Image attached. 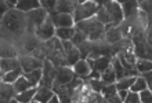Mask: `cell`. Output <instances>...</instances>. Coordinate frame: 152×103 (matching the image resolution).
Returning <instances> with one entry per match:
<instances>
[{
	"label": "cell",
	"instance_id": "15",
	"mask_svg": "<svg viewBox=\"0 0 152 103\" xmlns=\"http://www.w3.org/2000/svg\"><path fill=\"white\" fill-rule=\"evenodd\" d=\"M120 8H122L124 19H133V18H136L137 11H138L137 1H123V3L120 4Z\"/></svg>",
	"mask_w": 152,
	"mask_h": 103
},
{
	"label": "cell",
	"instance_id": "17",
	"mask_svg": "<svg viewBox=\"0 0 152 103\" xmlns=\"http://www.w3.org/2000/svg\"><path fill=\"white\" fill-rule=\"evenodd\" d=\"M72 70H73V73H75V76H77V77H88L90 73H91V69H90V66H88L86 59L77 61L72 66Z\"/></svg>",
	"mask_w": 152,
	"mask_h": 103
},
{
	"label": "cell",
	"instance_id": "3",
	"mask_svg": "<svg viewBox=\"0 0 152 103\" xmlns=\"http://www.w3.org/2000/svg\"><path fill=\"white\" fill-rule=\"evenodd\" d=\"M98 10V4L94 0H87V1H82L80 4H77L72 12L73 22H82V21L90 19L93 17H96V12Z\"/></svg>",
	"mask_w": 152,
	"mask_h": 103
},
{
	"label": "cell",
	"instance_id": "6",
	"mask_svg": "<svg viewBox=\"0 0 152 103\" xmlns=\"http://www.w3.org/2000/svg\"><path fill=\"white\" fill-rule=\"evenodd\" d=\"M33 35H35V37L39 40L40 43H46L48 40H51L53 37H56V28H54V25L51 22V18L47 17L46 21L35 30Z\"/></svg>",
	"mask_w": 152,
	"mask_h": 103
},
{
	"label": "cell",
	"instance_id": "35",
	"mask_svg": "<svg viewBox=\"0 0 152 103\" xmlns=\"http://www.w3.org/2000/svg\"><path fill=\"white\" fill-rule=\"evenodd\" d=\"M84 83L88 85V88L91 89L93 92H100L101 88H102V83L100 81V79H88L87 81Z\"/></svg>",
	"mask_w": 152,
	"mask_h": 103
},
{
	"label": "cell",
	"instance_id": "27",
	"mask_svg": "<svg viewBox=\"0 0 152 103\" xmlns=\"http://www.w3.org/2000/svg\"><path fill=\"white\" fill-rule=\"evenodd\" d=\"M134 81H136V77H123V79L118 80L115 83L116 91H129Z\"/></svg>",
	"mask_w": 152,
	"mask_h": 103
},
{
	"label": "cell",
	"instance_id": "29",
	"mask_svg": "<svg viewBox=\"0 0 152 103\" xmlns=\"http://www.w3.org/2000/svg\"><path fill=\"white\" fill-rule=\"evenodd\" d=\"M134 69L138 71V74H142L145 71H151L152 62L148 59H137L134 63Z\"/></svg>",
	"mask_w": 152,
	"mask_h": 103
},
{
	"label": "cell",
	"instance_id": "23",
	"mask_svg": "<svg viewBox=\"0 0 152 103\" xmlns=\"http://www.w3.org/2000/svg\"><path fill=\"white\" fill-rule=\"evenodd\" d=\"M21 76H22V69H21V66H18V68L14 69V70L8 71V73H6V74H3L0 79H1V81H3V83L14 84L17 80L20 79Z\"/></svg>",
	"mask_w": 152,
	"mask_h": 103
},
{
	"label": "cell",
	"instance_id": "48",
	"mask_svg": "<svg viewBox=\"0 0 152 103\" xmlns=\"http://www.w3.org/2000/svg\"><path fill=\"white\" fill-rule=\"evenodd\" d=\"M102 103H108V100H105V99H104V100H102Z\"/></svg>",
	"mask_w": 152,
	"mask_h": 103
},
{
	"label": "cell",
	"instance_id": "36",
	"mask_svg": "<svg viewBox=\"0 0 152 103\" xmlns=\"http://www.w3.org/2000/svg\"><path fill=\"white\" fill-rule=\"evenodd\" d=\"M56 6H57V0H40V7L44 8L47 12L56 11Z\"/></svg>",
	"mask_w": 152,
	"mask_h": 103
},
{
	"label": "cell",
	"instance_id": "16",
	"mask_svg": "<svg viewBox=\"0 0 152 103\" xmlns=\"http://www.w3.org/2000/svg\"><path fill=\"white\" fill-rule=\"evenodd\" d=\"M122 39H123V36H122V33H120L118 26L111 28L109 30H107V32L104 33V43L109 44V45H113V44L119 43Z\"/></svg>",
	"mask_w": 152,
	"mask_h": 103
},
{
	"label": "cell",
	"instance_id": "19",
	"mask_svg": "<svg viewBox=\"0 0 152 103\" xmlns=\"http://www.w3.org/2000/svg\"><path fill=\"white\" fill-rule=\"evenodd\" d=\"M53 96H54L53 89L46 88V87H40L39 85L36 94H35V96H33V100H36V102H39V103H48Z\"/></svg>",
	"mask_w": 152,
	"mask_h": 103
},
{
	"label": "cell",
	"instance_id": "44",
	"mask_svg": "<svg viewBox=\"0 0 152 103\" xmlns=\"http://www.w3.org/2000/svg\"><path fill=\"white\" fill-rule=\"evenodd\" d=\"M48 103H61V102H60V99H58V96L54 94V96L50 99V102H48Z\"/></svg>",
	"mask_w": 152,
	"mask_h": 103
},
{
	"label": "cell",
	"instance_id": "11",
	"mask_svg": "<svg viewBox=\"0 0 152 103\" xmlns=\"http://www.w3.org/2000/svg\"><path fill=\"white\" fill-rule=\"evenodd\" d=\"M111 56H107V55H102V56H98L97 59H86L87 61L88 66L93 71H97L98 74H101L105 69H108L111 66Z\"/></svg>",
	"mask_w": 152,
	"mask_h": 103
},
{
	"label": "cell",
	"instance_id": "47",
	"mask_svg": "<svg viewBox=\"0 0 152 103\" xmlns=\"http://www.w3.org/2000/svg\"><path fill=\"white\" fill-rule=\"evenodd\" d=\"M29 103H39V102H36V100H31Z\"/></svg>",
	"mask_w": 152,
	"mask_h": 103
},
{
	"label": "cell",
	"instance_id": "30",
	"mask_svg": "<svg viewBox=\"0 0 152 103\" xmlns=\"http://www.w3.org/2000/svg\"><path fill=\"white\" fill-rule=\"evenodd\" d=\"M111 66H112L113 71H115L116 81H118V80H120V79H123V77H124V69H123V66L120 65L119 59H118L116 56H113L112 59H111Z\"/></svg>",
	"mask_w": 152,
	"mask_h": 103
},
{
	"label": "cell",
	"instance_id": "1",
	"mask_svg": "<svg viewBox=\"0 0 152 103\" xmlns=\"http://www.w3.org/2000/svg\"><path fill=\"white\" fill-rule=\"evenodd\" d=\"M0 30L1 33H6L7 37L20 39L26 35V19L24 12L18 10H8L3 19L0 21Z\"/></svg>",
	"mask_w": 152,
	"mask_h": 103
},
{
	"label": "cell",
	"instance_id": "9",
	"mask_svg": "<svg viewBox=\"0 0 152 103\" xmlns=\"http://www.w3.org/2000/svg\"><path fill=\"white\" fill-rule=\"evenodd\" d=\"M18 61H20V66H21V69H22V74L43 68V59L35 58V56H32V55L18 56Z\"/></svg>",
	"mask_w": 152,
	"mask_h": 103
},
{
	"label": "cell",
	"instance_id": "22",
	"mask_svg": "<svg viewBox=\"0 0 152 103\" xmlns=\"http://www.w3.org/2000/svg\"><path fill=\"white\" fill-rule=\"evenodd\" d=\"M22 76L29 81V84L32 85V88H35V87H39L42 76H43V71H42V69H36V70L29 71V73H24Z\"/></svg>",
	"mask_w": 152,
	"mask_h": 103
},
{
	"label": "cell",
	"instance_id": "33",
	"mask_svg": "<svg viewBox=\"0 0 152 103\" xmlns=\"http://www.w3.org/2000/svg\"><path fill=\"white\" fill-rule=\"evenodd\" d=\"M100 94L102 95V98H104V99H109L111 96L116 95L115 84H108V85H102V88H101Z\"/></svg>",
	"mask_w": 152,
	"mask_h": 103
},
{
	"label": "cell",
	"instance_id": "26",
	"mask_svg": "<svg viewBox=\"0 0 152 103\" xmlns=\"http://www.w3.org/2000/svg\"><path fill=\"white\" fill-rule=\"evenodd\" d=\"M76 29L73 28H66V29H56V37L61 41H71V39L75 35Z\"/></svg>",
	"mask_w": 152,
	"mask_h": 103
},
{
	"label": "cell",
	"instance_id": "50",
	"mask_svg": "<svg viewBox=\"0 0 152 103\" xmlns=\"http://www.w3.org/2000/svg\"><path fill=\"white\" fill-rule=\"evenodd\" d=\"M0 81H1V79H0Z\"/></svg>",
	"mask_w": 152,
	"mask_h": 103
},
{
	"label": "cell",
	"instance_id": "25",
	"mask_svg": "<svg viewBox=\"0 0 152 103\" xmlns=\"http://www.w3.org/2000/svg\"><path fill=\"white\" fill-rule=\"evenodd\" d=\"M36 91H37V87L29 88V89L21 92V94H17V95L14 96V99H17L18 102H21V103H29L31 100H33V96H35Z\"/></svg>",
	"mask_w": 152,
	"mask_h": 103
},
{
	"label": "cell",
	"instance_id": "18",
	"mask_svg": "<svg viewBox=\"0 0 152 103\" xmlns=\"http://www.w3.org/2000/svg\"><path fill=\"white\" fill-rule=\"evenodd\" d=\"M18 66H20L18 58H0V71H1V76L17 69Z\"/></svg>",
	"mask_w": 152,
	"mask_h": 103
},
{
	"label": "cell",
	"instance_id": "41",
	"mask_svg": "<svg viewBox=\"0 0 152 103\" xmlns=\"http://www.w3.org/2000/svg\"><path fill=\"white\" fill-rule=\"evenodd\" d=\"M7 11H8V7L6 4V0H0V21L3 19V17L6 15Z\"/></svg>",
	"mask_w": 152,
	"mask_h": 103
},
{
	"label": "cell",
	"instance_id": "2",
	"mask_svg": "<svg viewBox=\"0 0 152 103\" xmlns=\"http://www.w3.org/2000/svg\"><path fill=\"white\" fill-rule=\"evenodd\" d=\"M75 29L83 33L87 37V41H90V43H98L101 40H104V25L98 22L96 19V17L75 24Z\"/></svg>",
	"mask_w": 152,
	"mask_h": 103
},
{
	"label": "cell",
	"instance_id": "31",
	"mask_svg": "<svg viewBox=\"0 0 152 103\" xmlns=\"http://www.w3.org/2000/svg\"><path fill=\"white\" fill-rule=\"evenodd\" d=\"M96 19L98 21V22H101L102 25L111 24L109 15H108V12H107V10L104 8V6H98V10H97V12H96Z\"/></svg>",
	"mask_w": 152,
	"mask_h": 103
},
{
	"label": "cell",
	"instance_id": "4",
	"mask_svg": "<svg viewBox=\"0 0 152 103\" xmlns=\"http://www.w3.org/2000/svg\"><path fill=\"white\" fill-rule=\"evenodd\" d=\"M48 17V12L44 8H37L31 12L25 14V19H26V35H33L35 30L43 24L46 18Z\"/></svg>",
	"mask_w": 152,
	"mask_h": 103
},
{
	"label": "cell",
	"instance_id": "40",
	"mask_svg": "<svg viewBox=\"0 0 152 103\" xmlns=\"http://www.w3.org/2000/svg\"><path fill=\"white\" fill-rule=\"evenodd\" d=\"M140 76L144 79L145 84H147V87H148V89L151 91V88H152V81H151L152 74H151V71H145V73H142V74H140Z\"/></svg>",
	"mask_w": 152,
	"mask_h": 103
},
{
	"label": "cell",
	"instance_id": "34",
	"mask_svg": "<svg viewBox=\"0 0 152 103\" xmlns=\"http://www.w3.org/2000/svg\"><path fill=\"white\" fill-rule=\"evenodd\" d=\"M84 41H87V37H86L83 33L80 32V30H77V29H76L75 35H73V37L71 39V43H72L75 47H79L80 44H83Z\"/></svg>",
	"mask_w": 152,
	"mask_h": 103
},
{
	"label": "cell",
	"instance_id": "10",
	"mask_svg": "<svg viewBox=\"0 0 152 103\" xmlns=\"http://www.w3.org/2000/svg\"><path fill=\"white\" fill-rule=\"evenodd\" d=\"M56 79H54L53 85H66L75 77L72 68L69 66H60V68H56Z\"/></svg>",
	"mask_w": 152,
	"mask_h": 103
},
{
	"label": "cell",
	"instance_id": "14",
	"mask_svg": "<svg viewBox=\"0 0 152 103\" xmlns=\"http://www.w3.org/2000/svg\"><path fill=\"white\" fill-rule=\"evenodd\" d=\"M37 8H40V0H20L15 4V10L24 12V14L37 10Z\"/></svg>",
	"mask_w": 152,
	"mask_h": 103
},
{
	"label": "cell",
	"instance_id": "13",
	"mask_svg": "<svg viewBox=\"0 0 152 103\" xmlns=\"http://www.w3.org/2000/svg\"><path fill=\"white\" fill-rule=\"evenodd\" d=\"M82 1H76V0H57L56 12L57 14H72L75 7Z\"/></svg>",
	"mask_w": 152,
	"mask_h": 103
},
{
	"label": "cell",
	"instance_id": "45",
	"mask_svg": "<svg viewBox=\"0 0 152 103\" xmlns=\"http://www.w3.org/2000/svg\"><path fill=\"white\" fill-rule=\"evenodd\" d=\"M8 103H21V102H18V100H17V99H14V98H12V99L10 100V102H8Z\"/></svg>",
	"mask_w": 152,
	"mask_h": 103
},
{
	"label": "cell",
	"instance_id": "39",
	"mask_svg": "<svg viewBox=\"0 0 152 103\" xmlns=\"http://www.w3.org/2000/svg\"><path fill=\"white\" fill-rule=\"evenodd\" d=\"M137 6L140 11H142L148 17L151 15V1H137Z\"/></svg>",
	"mask_w": 152,
	"mask_h": 103
},
{
	"label": "cell",
	"instance_id": "46",
	"mask_svg": "<svg viewBox=\"0 0 152 103\" xmlns=\"http://www.w3.org/2000/svg\"><path fill=\"white\" fill-rule=\"evenodd\" d=\"M0 103H8V102H6V100H4L3 98H0Z\"/></svg>",
	"mask_w": 152,
	"mask_h": 103
},
{
	"label": "cell",
	"instance_id": "20",
	"mask_svg": "<svg viewBox=\"0 0 152 103\" xmlns=\"http://www.w3.org/2000/svg\"><path fill=\"white\" fill-rule=\"evenodd\" d=\"M0 58H18V51L11 45V41L0 43Z\"/></svg>",
	"mask_w": 152,
	"mask_h": 103
},
{
	"label": "cell",
	"instance_id": "5",
	"mask_svg": "<svg viewBox=\"0 0 152 103\" xmlns=\"http://www.w3.org/2000/svg\"><path fill=\"white\" fill-rule=\"evenodd\" d=\"M104 8L107 10L109 15V21L113 26H119L122 22L124 21L123 18V12H122V8H120V3L119 1H115V0H109V1H104Z\"/></svg>",
	"mask_w": 152,
	"mask_h": 103
},
{
	"label": "cell",
	"instance_id": "21",
	"mask_svg": "<svg viewBox=\"0 0 152 103\" xmlns=\"http://www.w3.org/2000/svg\"><path fill=\"white\" fill-rule=\"evenodd\" d=\"M14 96H15V91H14L12 84H7L0 81V98H3L6 102H10Z\"/></svg>",
	"mask_w": 152,
	"mask_h": 103
},
{
	"label": "cell",
	"instance_id": "37",
	"mask_svg": "<svg viewBox=\"0 0 152 103\" xmlns=\"http://www.w3.org/2000/svg\"><path fill=\"white\" fill-rule=\"evenodd\" d=\"M123 103H141L140 102V95L138 92H127V96L124 98Z\"/></svg>",
	"mask_w": 152,
	"mask_h": 103
},
{
	"label": "cell",
	"instance_id": "8",
	"mask_svg": "<svg viewBox=\"0 0 152 103\" xmlns=\"http://www.w3.org/2000/svg\"><path fill=\"white\" fill-rule=\"evenodd\" d=\"M48 17L51 18V22L56 29H66L75 26L72 14H57L56 11H53L48 12Z\"/></svg>",
	"mask_w": 152,
	"mask_h": 103
},
{
	"label": "cell",
	"instance_id": "38",
	"mask_svg": "<svg viewBox=\"0 0 152 103\" xmlns=\"http://www.w3.org/2000/svg\"><path fill=\"white\" fill-rule=\"evenodd\" d=\"M152 91L149 89H144V91L138 92V95H140V102L141 103H152Z\"/></svg>",
	"mask_w": 152,
	"mask_h": 103
},
{
	"label": "cell",
	"instance_id": "12",
	"mask_svg": "<svg viewBox=\"0 0 152 103\" xmlns=\"http://www.w3.org/2000/svg\"><path fill=\"white\" fill-rule=\"evenodd\" d=\"M133 52L137 59H148L151 61V44L147 41L133 44Z\"/></svg>",
	"mask_w": 152,
	"mask_h": 103
},
{
	"label": "cell",
	"instance_id": "32",
	"mask_svg": "<svg viewBox=\"0 0 152 103\" xmlns=\"http://www.w3.org/2000/svg\"><path fill=\"white\" fill-rule=\"evenodd\" d=\"M144 89H148V87H147V84H145L144 79H142L141 76H137L136 81H134V84L130 87V89H129V91H130V92H141V91H144Z\"/></svg>",
	"mask_w": 152,
	"mask_h": 103
},
{
	"label": "cell",
	"instance_id": "24",
	"mask_svg": "<svg viewBox=\"0 0 152 103\" xmlns=\"http://www.w3.org/2000/svg\"><path fill=\"white\" fill-rule=\"evenodd\" d=\"M100 81L102 83V85H108V84H115L116 83V76L113 71L112 66H109L108 69H105L102 73L100 74Z\"/></svg>",
	"mask_w": 152,
	"mask_h": 103
},
{
	"label": "cell",
	"instance_id": "28",
	"mask_svg": "<svg viewBox=\"0 0 152 103\" xmlns=\"http://www.w3.org/2000/svg\"><path fill=\"white\" fill-rule=\"evenodd\" d=\"M12 87H14V91H15V95H17V94H21V92H24V91H26V89H29V88H32V85L29 84V81L25 79L24 76H21L20 79L12 84Z\"/></svg>",
	"mask_w": 152,
	"mask_h": 103
},
{
	"label": "cell",
	"instance_id": "49",
	"mask_svg": "<svg viewBox=\"0 0 152 103\" xmlns=\"http://www.w3.org/2000/svg\"><path fill=\"white\" fill-rule=\"evenodd\" d=\"M0 77H1V71H0Z\"/></svg>",
	"mask_w": 152,
	"mask_h": 103
},
{
	"label": "cell",
	"instance_id": "42",
	"mask_svg": "<svg viewBox=\"0 0 152 103\" xmlns=\"http://www.w3.org/2000/svg\"><path fill=\"white\" fill-rule=\"evenodd\" d=\"M127 92H129V91H116V95H118V98H119V99L123 102L124 98L127 96Z\"/></svg>",
	"mask_w": 152,
	"mask_h": 103
},
{
	"label": "cell",
	"instance_id": "43",
	"mask_svg": "<svg viewBox=\"0 0 152 103\" xmlns=\"http://www.w3.org/2000/svg\"><path fill=\"white\" fill-rule=\"evenodd\" d=\"M105 100H108V103H123L118 98V95H113V96H111L109 99H105Z\"/></svg>",
	"mask_w": 152,
	"mask_h": 103
},
{
	"label": "cell",
	"instance_id": "7",
	"mask_svg": "<svg viewBox=\"0 0 152 103\" xmlns=\"http://www.w3.org/2000/svg\"><path fill=\"white\" fill-rule=\"evenodd\" d=\"M42 71H43V76H42V80H40V87H46L51 89L53 83H54V79H56V68L54 65L47 61L46 58L43 59V68H42Z\"/></svg>",
	"mask_w": 152,
	"mask_h": 103
}]
</instances>
